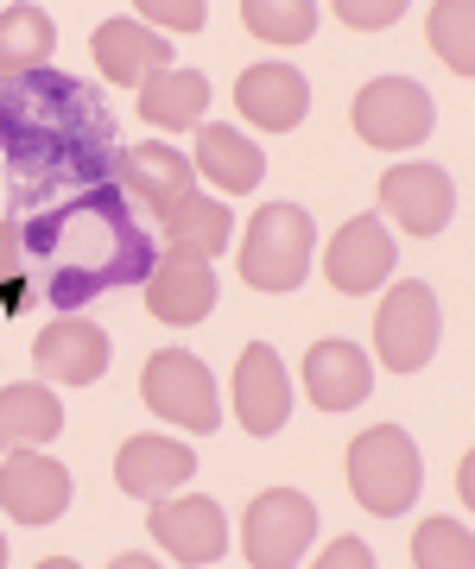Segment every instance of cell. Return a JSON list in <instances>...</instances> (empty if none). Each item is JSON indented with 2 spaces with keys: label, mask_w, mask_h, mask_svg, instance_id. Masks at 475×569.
I'll list each match as a JSON object with an SVG mask.
<instances>
[{
  "label": "cell",
  "mask_w": 475,
  "mask_h": 569,
  "mask_svg": "<svg viewBox=\"0 0 475 569\" xmlns=\"http://www.w3.org/2000/svg\"><path fill=\"white\" fill-rule=\"evenodd\" d=\"M425 26H432V51L437 58L451 63L456 77H475V44H469L475 7L469 0H437L432 13H425Z\"/></svg>",
  "instance_id": "4316f807"
},
{
  "label": "cell",
  "mask_w": 475,
  "mask_h": 569,
  "mask_svg": "<svg viewBox=\"0 0 475 569\" xmlns=\"http://www.w3.org/2000/svg\"><path fill=\"white\" fill-rule=\"evenodd\" d=\"M197 164H204V178L222 190V197H241L254 183L267 178V159H260V146L241 140L235 127H204L197 133Z\"/></svg>",
  "instance_id": "603a6c76"
},
{
  "label": "cell",
  "mask_w": 475,
  "mask_h": 569,
  "mask_svg": "<svg viewBox=\"0 0 475 569\" xmlns=\"http://www.w3.org/2000/svg\"><path fill=\"white\" fill-rule=\"evenodd\" d=\"M70 507V468L39 456V443H20L0 462V512L20 526H51Z\"/></svg>",
  "instance_id": "30bf717a"
},
{
  "label": "cell",
  "mask_w": 475,
  "mask_h": 569,
  "mask_svg": "<svg viewBox=\"0 0 475 569\" xmlns=\"http://www.w3.org/2000/svg\"><path fill=\"white\" fill-rule=\"evenodd\" d=\"M58 44V26L39 7H0V77H26V70H44Z\"/></svg>",
  "instance_id": "cb8c5ba5"
},
{
  "label": "cell",
  "mask_w": 475,
  "mask_h": 569,
  "mask_svg": "<svg viewBox=\"0 0 475 569\" xmlns=\"http://www.w3.org/2000/svg\"><path fill=\"white\" fill-rule=\"evenodd\" d=\"M115 152H121L115 114L83 77H63V70L0 77V164H7L13 216L115 183Z\"/></svg>",
  "instance_id": "6da1fadb"
},
{
  "label": "cell",
  "mask_w": 475,
  "mask_h": 569,
  "mask_svg": "<svg viewBox=\"0 0 475 569\" xmlns=\"http://www.w3.org/2000/svg\"><path fill=\"white\" fill-rule=\"evenodd\" d=\"M228 241H235V216H228L222 197H185L159 222V253L166 260H204L209 266Z\"/></svg>",
  "instance_id": "44dd1931"
},
{
  "label": "cell",
  "mask_w": 475,
  "mask_h": 569,
  "mask_svg": "<svg viewBox=\"0 0 475 569\" xmlns=\"http://www.w3.org/2000/svg\"><path fill=\"white\" fill-rule=\"evenodd\" d=\"M140 399L152 406V418H166V425L190 430V437H209V430L222 425L216 380H209V367L190 348H159L140 367Z\"/></svg>",
  "instance_id": "5b68a950"
},
{
  "label": "cell",
  "mask_w": 475,
  "mask_h": 569,
  "mask_svg": "<svg viewBox=\"0 0 475 569\" xmlns=\"http://www.w3.org/2000/svg\"><path fill=\"white\" fill-rule=\"evenodd\" d=\"M0 563H7V538H0Z\"/></svg>",
  "instance_id": "d6a6232c"
},
{
  "label": "cell",
  "mask_w": 475,
  "mask_h": 569,
  "mask_svg": "<svg viewBox=\"0 0 475 569\" xmlns=\"http://www.w3.org/2000/svg\"><path fill=\"white\" fill-rule=\"evenodd\" d=\"M291 411V387H286V367L273 355L267 342L241 348V361H235V418L248 437H273V430L286 425Z\"/></svg>",
  "instance_id": "9a60e30c"
},
{
  "label": "cell",
  "mask_w": 475,
  "mask_h": 569,
  "mask_svg": "<svg viewBox=\"0 0 475 569\" xmlns=\"http://www.w3.org/2000/svg\"><path fill=\"white\" fill-rule=\"evenodd\" d=\"M374 392V367L355 342H310L305 355V399L317 411H355Z\"/></svg>",
  "instance_id": "e0dca14e"
},
{
  "label": "cell",
  "mask_w": 475,
  "mask_h": 569,
  "mask_svg": "<svg viewBox=\"0 0 475 569\" xmlns=\"http://www.w3.org/2000/svg\"><path fill=\"white\" fill-rule=\"evenodd\" d=\"M349 127L374 152H406L432 133V96L413 77H380L349 102Z\"/></svg>",
  "instance_id": "8992f818"
},
{
  "label": "cell",
  "mask_w": 475,
  "mask_h": 569,
  "mask_svg": "<svg viewBox=\"0 0 475 569\" xmlns=\"http://www.w3.org/2000/svg\"><path fill=\"white\" fill-rule=\"evenodd\" d=\"M63 430V406L44 387H0V449L44 443Z\"/></svg>",
  "instance_id": "d4e9b609"
},
{
  "label": "cell",
  "mask_w": 475,
  "mask_h": 569,
  "mask_svg": "<svg viewBox=\"0 0 475 569\" xmlns=\"http://www.w3.org/2000/svg\"><path fill=\"white\" fill-rule=\"evenodd\" d=\"M235 108H241L260 133H291L310 108V82L298 77V70H286V63H254V70H241V82H235Z\"/></svg>",
  "instance_id": "2e32d148"
},
{
  "label": "cell",
  "mask_w": 475,
  "mask_h": 569,
  "mask_svg": "<svg viewBox=\"0 0 475 569\" xmlns=\"http://www.w3.org/2000/svg\"><path fill=\"white\" fill-rule=\"evenodd\" d=\"M317 531V507L298 488H267L248 500L241 519V550L254 569H291L305 557V538Z\"/></svg>",
  "instance_id": "52a82bcc"
},
{
  "label": "cell",
  "mask_w": 475,
  "mask_h": 569,
  "mask_svg": "<svg viewBox=\"0 0 475 569\" xmlns=\"http://www.w3.org/2000/svg\"><path fill=\"white\" fill-rule=\"evenodd\" d=\"M89 58L102 63L108 82H133L140 89L146 77H159V70H171V44L159 39V32H146L140 20H102V32L89 39Z\"/></svg>",
  "instance_id": "ffe728a7"
},
{
  "label": "cell",
  "mask_w": 475,
  "mask_h": 569,
  "mask_svg": "<svg viewBox=\"0 0 475 569\" xmlns=\"http://www.w3.org/2000/svg\"><path fill=\"white\" fill-rule=\"evenodd\" d=\"M413 563L418 569H469L475 563L469 526H456V519H425L418 538H413Z\"/></svg>",
  "instance_id": "83f0119b"
},
{
  "label": "cell",
  "mask_w": 475,
  "mask_h": 569,
  "mask_svg": "<svg viewBox=\"0 0 475 569\" xmlns=\"http://www.w3.org/2000/svg\"><path fill=\"white\" fill-rule=\"evenodd\" d=\"M190 178H197L190 159L171 152V146H121V152H115V183H121V197L133 209H146L152 222H166L185 197H197Z\"/></svg>",
  "instance_id": "9c48e42d"
},
{
  "label": "cell",
  "mask_w": 475,
  "mask_h": 569,
  "mask_svg": "<svg viewBox=\"0 0 475 569\" xmlns=\"http://www.w3.org/2000/svg\"><path fill=\"white\" fill-rule=\"evenodd\" d=\"M32 305V284H26V247H20V222L0 216V310L20 317Z\"/></svg>",
  "instance_id": "f1b7e54d"
},
{
  "label": "cell",
  "mask_w": 475,
  "mask_h": 569,
  "mask_svg": "<svg viewBox=\"0 0 475 569\" xmlns=\"http://www.w3.org/2000/svg\"><path fill=\"white\" fill-rule=\"evenodd\" d=\"M437 348V298L432 284H393L387 298H380V310H374V355H380V367H393V373H413V367L432 361Z\"/></svg>",
  "instance_id": "ba28073f"
},
{
  "label": "cell",
  "mask_w": 475,
  "mask_h": 569,
  "mask_svg": "<svg viewBox=\"0 0 475 569\" xmlns=\"http://www.w3.org/2000/svg\"><path fill=\"white\" fill-rule=\"evenodd\" d=\"M241 26L267 44H305L317 32V7L310 0H248L241 7Z\"/></svg>",
  "instance_id": "484cf974"
},
{
  "label": "cell",
  "mask_w": 475,
  "mask_h": 569,
  "mask_svg": "<svg viewBox=\"0 0 475 569\" xmlns=\"http://www.w3.org/2000/svg\"><path fill=\"white\" fill-rule=\"evenodd\" d=\"M146 310L171 329L204 323L209 310H216V272L204 260H166L159 253V266L146 272Z\"/></svg>",
  "instance_id": "ac0fdd59"
},
{
  "label": "cell",
  "mask_w": 475,
  "mask_h": 569,
  "mask_svg": "<svg viewBox=\"0 0 475 569\" xmlns=\"http://www.w3.org/2000/svg\"><path fill=\"white\" fill-rule=\"evenodd\" d=\"M310 216L298 203H267L254 209L248 241H241V279L254 291H298L310 272Z\"/></svg>",
  "instance_id": "277c9868"
},
{
  "label": "cell",
  "mask_w": 475,
  "mask_h": 569,
  "mask_svg": "<svg viewBox=\"0 0 475 569\" xmlns=\"http://www.w3.org/2000/svg\"><path fill=\"white\" fill-rule=\"evenodd\" d=\"M418 481H425V462L399 425H374L349 443V493L368 512H380V519L406 512L418 500Z\"/></svg>",
  "instance_id": "3957f363"
},
{
  "label": "cell",
  "mask_w": 475,
  "mask_h": 569,
  "mask_svg": "<svg viewBox=\"0 0 475 569\" xmlns=\"http://www.w3.org/2000/svg\"><path fill=\"white\" fill-rule=\"evenodd\" d=\"M209 108V82L197 70H159V77L140 82V121L166 127V133H185V127L204 121Z\"/></svg>",
  "instance_id": "7402d4cb"
},
{
  "label": "cell",
  "mask_w": 475,
  "mask_h": 569,
  "mask_svg": "<svg viewBox=\"0 0 475 569\" xmlns=\"http://www.w3.org/2000/svg\"><path fill=\"white\" fill-rule=\"evenodd\" d=\"M140 20L166 26V32H204V7L197 0H146Z\"/></svg>",
  "instance_id": "4dcf8cb0"
},
{
  "label": "cell",
  "mask_w": 475,
  "mask_h": 569,
  "mask_svg": "<svg viewBox=\"0 0 475 569\" xmlns=\"http://www.w3.org/2000/svg\"><path fill=\"white\" fill-rule=\"evenodd\" d=\"M324 272H330V284L343 298H362L374 284H387V272H393L387 222H380V216H349V222L330 234V247H324Z\"/></svg>",
  "instance_id": "7c38bea8"
},
{
  "label": "cell",
  "mask_w": 475,
  "mask_h": 569,
  "mask_svg": "<svg viewBox=\"0 0 475 569\" xmlns=\"http://www.w3.org/2000/svg\"><path fill=\"white\" fill-rule=\"evenodd\" d=\"M108 336L83 317H51V323L32 336V367H39L44 380H58V387H96L108 373Z\"/></svg>",
  "instance_id": "8fae6325"
},
{
  "label": "cell",
  "mask_w": 475,
  "mask_h": 569,
  "mask_svg": "<svg viewBox=\"0 0 475 569\" xmlns=\"http://www.w3.org/2000/svg\"><path fill=\"white\" fill-rule=\"evenodd\" d=\"M380 216L399 222L413 241H432L451 222V178L437 164H393L380 178Z\"/></svg>",
  "instance_id": "5bb4252c"
},
{
  "label": "cell",
  "mask_w": 475,
  "mask_h": 569,
  "mask_svg": "<svg viewBox=\"0 0 475 569\" xmlns=\"http://www.w3.org/2000/svg\"><path fill=\"white\" fill-rule=\"evenodd\" d=\"M190 475H197V456L171 437H127L115 456V488L133 500H159V493L185 488Z\"/></svg>",
  "instance_id": "d6986e66"
},
{
  "label": "cell",
  "mask_w": 475,
  "mask_h": 569,
  "mask_svg": "<svg viewBox=\"0 0 475 569\" xmlns=\"http://www.w3.org/2000/svg\"><path fill=\"white\" fill-rule=\"evenodd\" d=\"M406 13L399 0H336V20L355 26V32H380V26H393Z\"/></svg>",
  "instance_id": "f546056e"
},
{
  "label": "cell",
  "mask_w": 475,
  "mask_h": 569,
  "mask_svg": "<svg viewBox=\"0 0 475 569\" xmlns=\"http://www.w3.org/2000/svg\"><path fill=\"white\" fill-rule=\"evenodd\" d=\"M13 222H20L26 247V284L51 310H77L115 284H146V272L159 266L152 228L121 197V183H96V190L39 203L32 216H13Z\"/></svg>",
  "instance_id": "7a4b0ae2"
},
{
  "label": "cell",
  "mask_w": 475,
  "mask_h": 569,
  "mask_svg": "<svg viewBox=\"0 0 475 569\" xmlns=\"http://www.w3.org/2000/svg\"><path fill=\"white\" fill-rule=\"evenodd\" d=\"M368 569L374 563V550L368 545H355V538H343V545H330V550H324V569Z\"/></svg>",
  "instance_id": "1f68e13d"
},
{
  "label": "cell",
  "mask_w": 475,
  "mask_h": 569,
  "mask_svg": "<svg viewBox=\"0 0 475 569\" xmlns=\"http://www.w3.org/2000/svg\"><path fill=\"white\" fill-rule=\"evenodd\" d=\"M146 531L159 538V545L178 557V563H216L228 545V519L216 500H204V493H190V500H146Z\"/></svg>",
  "instance_id": "4fadbf2b"
}]
</instances>
